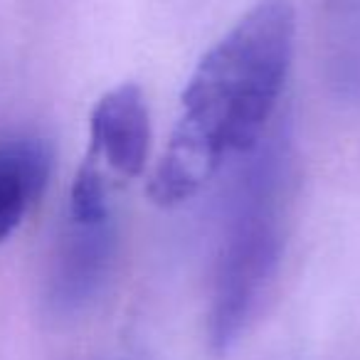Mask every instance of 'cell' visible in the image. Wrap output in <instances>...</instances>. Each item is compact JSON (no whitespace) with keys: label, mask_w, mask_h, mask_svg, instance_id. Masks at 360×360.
<instances>
[{"label":"cell","mask_w":360,"mask_h":360,"mask_svg":"<svg viewBox=\"0 0 360 360\" xmlns=\"http://www.w3.org/2000/svg\"><path fill=\"white\" fill-rule=\"evenodd\" d=\"M294 40V8L262 0L207 50L188 79L178 124L148 183L155 205H183L230 160L257 148L274 126Z\"/></svg>","instance_id":"obj_1"},{"label":"cell","mask_w":360,"mask_h":360,"mask_svg":"<svg viewBox=\"0 0 360 360\" xmlns=\"http://www.w3.org/2000/svg\"><path fill=\"white\" fill-rule=\"evenodd\" d=\"M289 175V126L276 124L242 158L227 202L205 326L207 345L215 355H227L240 343L276 276Z\"/></svg>","instance_id":"obj_2"},{"label":"cell","mask_w":360,"mask_h":360,"mask_svg":"<svg viewBox=\"0 0 360 360\" xmlns=\"http://www.w3.org/2000/svg\"><path fill=\"white\" fill-rule=\"evenodd\" d=\"M116 257L114 217L77 220L57 250L50 279V301L60 314H77L101 294Z\"/></svg>","instance_id":"obj_3"},{"label":"cell","mask_w":360,"mask_h":360,"mask_svg":"<svg viewBox=\"0 0 360 360\" xmlns=\"http://www.w3.org/2000/svg\"><path fill=\"white\" fill-rule=\"evenodd\" d=\"M91 158L106 163L121 178H139L150 148V119L143 91L119 84L96 101L89 121Z\"/></svg>","instance_id":"obj_4"},{"label":"cell","mask_w":360,"mask_h":360,"mask_svg":"<svg viewBox=\"0 0 360 360\" xmlns=\"http://www.w3.org/2000/svg\"><path fill=\"white\" fill-rule=\"evenodd\" d=\"M52 150L32 136L0 139V242L15 232L47 188Z\"/></svg>","instance_id":"obj_5"}]
</instances>
